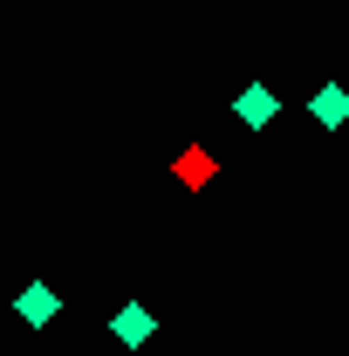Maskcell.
<instances>
[{"label":"cell","mask_w":349,"mask_h":356,"mask_svg":"<svg viewBox=\"0 0 349 356\" xmlns=\"http://www.w3.org/2000/svg\"><path fill=\"white\" fill-rule=\"evenodd\" d=\"M110 336H117V343H124V350H144V343H151V336H158V315L144 309V302H124V309L110 315Z\"/></svg>","instance_id":"obj_1"},{"label":"cell","mask_w":349,"mask_h":356,"mask_svg":"<svg viewBox=\"0 0 349 356\" xmlns=\"http://www.w3.org/2000/svg\"><path fill=\"white\" fill-rule=\"evenodd\" d=\"M14 315H21L28 329H48V322L62 315V295H55V288H42V281H35V288H21V295H14Z\"/></svg>","instance_id":"obj_2"},{"label":"cell","mask_w":349,"mask_h":356,"mask_svg":"<svg viewBox=\"0 0 349 356\" xmlns=\"http://www.w3.org/2000/svg\"><path fill=\"white\" fill-rule=\"evenodd\" d=\"M308 110H315L322 131H343V124H349V83H322L315 96H308Z\"/></svg>","instance_id":"obj_3"},{"label":"cell","mask_w":349,"mask_h":356,"mask_svg":"<svg viewBox=\"0 0 349 356\" xmlns=\"http://www.w3.org/2000/svg\"><path fill=\"white\" fill-rule=\"evenodd\" d=\"M233 117H240V124H274V117H281V96H274L267 83H254V89L233 96Z\"/></svg>","instance_id":"obj_4"}]
</instances>
